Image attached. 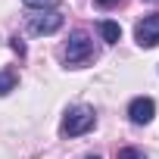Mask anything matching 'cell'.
I'll list each match as a JSON object with an SVG mask.
<instances>
[{
  "instance_id": "6da1fadb",
  "label": "cell",
  "mask_w": 159,
  "mask_h": 159,
  "mask_svg": "<svg viewBox=\"0 0 159 159\" xmlns=\"http://www.w3.org/2000/svg\"><path fill=\"white\" fill-rule=\"evenodd\" d=\"M62 53H66V62L75 66V69L78 66H88L91 59H97V50H94V41H91L88 31H72Z\"/></svg>"
},
{
  "instance_id": "7a4b0ae2",
  "label": "cell",
  "mask_w": 159,
  "mask_h": 159,
  "mask_svg": "<svg viewBox=\"0 0 159 159\" xmlns=\"http://www.w3.org/2000/svg\"><path fill=\"white\" fill-rule=\"evenodd\" d=\"M94 125H97V112H94L91 106H72V109L66 112V119H62L59 131H62L66 137H78V134L91 131Z\"/></svg>"
},
{
  "instance_id": "3957f363",
  "label": "cell",
  "mask_w": 159,
  "mask_h": 159,
  "mask_svg": "<svg viewBox=\"0 0 159 159\" xmlns=\"http://www.w3.org/2000/svg\"><path fill=\"white\" fill-rule=\"evenodd\" d=\"M62 28V13L59 10H41L34 16H28V31L31 34H53Z\"/></svg>"
},
{
  "instance_id": "277c9868",
  "label": "cell",
  "mask_w": 159,
  "mask_h": 159,
  "mask_svg": "<svg viewBox=\"0 0 159 159\" xmlns=\"http://www.w3.org/2000/svg\"><path fill=\"white\" fill-rule=\"evenodd\" d=\"M134 38L140 47H156L159 44V13L143 16V22H137V28H134Z\"/></svg>"
},
{
  "instance_id": "5b68a950",
  "label": "cell",
  "mask_w": 159,
  "mask_h": 159,
  "mask_svg": "<svg viewBox=\"0 0 159 159\" xmlns=\"http://www.w3.org/2000/svg\"><path fill=\"white\" fill-rule=\"evenodd\" d=\"M153 116H156V103H153L150 97H134V100L128 103V119H131L134 125H150Z\"/></svg>"
},
{
  "instance_id": "8992f818",
  "label": "cell",
  "mask_w": 159,
  "mask_h": 159,
  "mask_svg": "<svg viewBox=\"0 0 159 159\" xmlns=\"http://www.w3.org/2000/svg\"><path fill=\"white\" fill-rule=\"evenodd\" d=\"M97 28H100V34H103V41H106V44H119V38H122V28H119V22H112V19H103Z\"/></svg>"
},
{
  "instance_id": "52a82bcc",
  "label": "cell",
  "mask_w": 159,
  "mask_h": 159,
  "mask_svg": "<svg viewBox=\"0 0 159 159\" xmlns=\"http://www.w3.org/2000/svg\"><path fill=\"white\" fill-rule=\"evenodd\" d=\"M10 91H16V72L13 69H0V97H7Z\"/></svg>"
},
{
  "instance_id": "ba28073f",
  "label": "cell",
  "mask_w": 159,
  "mask_h": 159,
  "mask_svg": "<svg viewBox=\"0 0 159 159\" xmlns=\"http://www.w3.org/2000/svg\"><path fill=\"white\" fill-rule=\"evenodd\" d=\"M116 159H147V156H143V150H137V147H122V150L116 153Z\"/></svg>"
},
{
  "instance_id": "9c48e42d",
  "label": "cell",
  "mask_w": 159,
  "mask_h": 159,
  "mask_svg": "<svg viewBox=\"0 0 159 159\" xmlns=\"http://www.w3.org/2000/svg\"><path fill=\"white\" fill-rule=\"evenodd\" d=\"M25 7H31V10H44V7H50L53 0H22Z\"/></svg>"
},
{
  "instance_id": "30bf717a",
  "label": "cell",
  "mask_w": 159,
  "mask_h": 159,
  "mask_svg": "<svg viewBox=\"0 0 159 159\" xmlns=\"http://www.w3.org/2000/svg\"><path fill=\"white\" fill-rule=\"evenodd\" d=\"M13 50H16L19 56H25V44H22V38H13Z\"/></svg>"
},
{
  "instance_id": "8fae6325",
  "label": "cell",
  "mask_w": 159,
  "mask_h": 159,
  "mask_svg": "<svg viewBox=\"0 0 159 159\" xmlns=\"http://www.w3.org/2000/svg\"><path fill=\"white\" fill-rule=\"evenodd\" d=\"M122 0H97V7H103V10H112V7H119Z\"/></svg>"
},
{
  "instance_id": "7c38bea8",
  "label": "cell",
  "mask_w": 159,
  "mask_h": 159,
  "mask_svg": "<svg viewBox=\"0 0 159 159\" xmlns=\"http://www.w3.org/2000/svg\"><path fill=\"white\" fill-rule=\"evenodd\" d=\"M88 159H100V156H88Z\"/></svg>"
}]
</instances>
